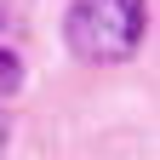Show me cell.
Returning <instances> with one entry per match:
<instances>
[{"mask_svg":"<svg viewBox=\"0 0 160 160\" xmlns=\"http://www.w3.org/2000/svg\"><path fill=\"white\" fill-rule=\"evenodd\" d=\"M6 132H12V120H6V109H0V149H6Z\"/></svg>","mask_w":160,"mask_h":160,"instance_id":"cell-3","label":"cell"},{"mask_svg":"<svg viewBox=\"0 0 160 160\" xmlns=\"http://www.w3.org/2000/svg\"><path fill=\"white\" fill-rule=\"evenodd\" d=\"M23 86V57L12 52V40H6V6H0V97Z\"/></svg>","mask_w":160,"mask_h":160,"instance_id":"cell-2","label":"cell"},{"mask_svg":"<svg viewBox=\"0 0 160 160\" xmlns=\"http://www.w3.org/2000/svg\"><path fill=\"white\" fill-rule=\"evenodd\" d=\"M149 12L143 0H69L63 40L80 63H126L143 46Z\"/></svg>","mask_w":160,"mask_h":160,"instance_id":"cell-1","label":"cell"}]
</instances>
